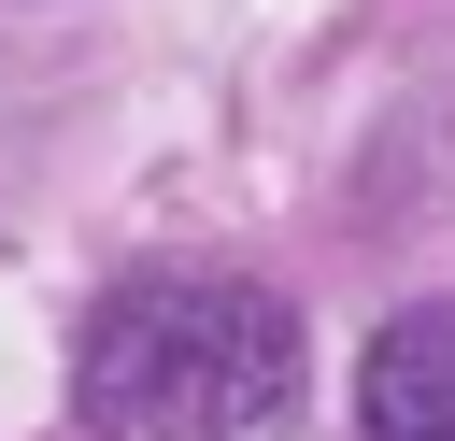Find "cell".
<instances>
[{
    "mask_svg": "<svg viewBox=\"0 0 455 441\" xmlns=\"http://www.w3.org/2000/svg\"><path fill=\"white\" fill-rule=\"evenodd\" d=\"M85 441H270L299 413V313L242 270H142L71 356Z\"/></svg>",
    "mask_w": 455,
    "mask_h": 441,
    "instance_id": "obj_1",
    "label": "cell"
},
{
    "mask_svg": "<svg viewBox=\"0 0 455 441\" xmlns=\"http://www.w3.org/2000/svg\"><path fill=\"white\" fill-rule=\"evenodd\" d=\"M355 441H455V299H412L355 356Z\"/></svg>",
    "mask_w": 455,
    "mask_h": 441,
    "instance_id": "obj_2",
    "label": "cell"
}]
</instances>
